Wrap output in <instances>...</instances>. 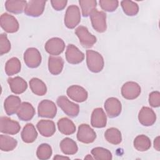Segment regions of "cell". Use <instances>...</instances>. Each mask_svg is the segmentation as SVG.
Wrapping results in <instances>:
<instances>
[{
    "label": "cell",
    "instance_id": "obj_1",
    "mask_svg": "<svg viewBox=\"0 0 160 160\" xmlns=\"http://www.w3.org/2000/svg\"><path fill=\"white\" fill-rule=\"evenodd\" d=\"M86 62L89 70L96 73L101 71L104 65L101 54L92 50L86 51Z\"/></svg>",
    "mask_w": 160,
    "mask_h": 160
},
{
    "label": "cell",
    "instance_id": "obj_2",
    "mask_svg": "<svg viewBox=\"0 0 160 160\" xmlns=\"http://www.w3.org/2000/svg\"><path fill=\"white\" fill-rule=\"evenodd\" d=\"M81 21V13L79 8L76 5L69 6L64 16V24L69 29H73Z\"/></svg>",
    "mask_w": 160,
    "mask_h": 160
},
{
    "label": "cell",
    "instance_id": "obj_3",
    "mask_svg": "<svg viewBox=\"0 0 160 160\" xmlns=\"http://www.w3.org/2000/svg\"><path fill=\"white\" fill-rule=\"evenodd\" d=\"M57 104L63 112L70 117H76L79 112V105L70 101L64 96L58 97Z\"/></svg>",
    "mask_w": 160,
    "mask_h": 160
},
{
    "label": "cell",
    "instance_id": "obj_4",
    "mask_svg": "<svg viewBox=\"0 0 160 160\" xmlns=\"http://www.w3.org/2000/svg\"><path fill=\"white\" fill-rule=\"evenodd\" d=\"M75 34L79 39L81 45L86 48H89L93 46L96 43V38L91 34L88 28L83 26H79L75 29Z\"/></svg>",
    "mask_w": 160,
    "mask_h": 160
},
{
    "label": "cell",
    "instance_id": "obj_5",
    "mask_svg": "<svg viewBox=\"0 0 160 160\" xmlns=\"http://www.w3.org/2000/svg\"><path fill=\"white\" fill-rule=\"evenodd\" d=\"M91 21L93 28L99 32H103L106 30V14L103 11L96 9L90 15Z\"/></svg>",
    "mask_w": 160,
    "mask_h": 160
},
{
    "label": "cell",
    "instance_id": "obj_6",
    "mask_svg": "<svg viewBox=\"0 0 160 160\" xmlns=\"http://www.w3.org/2000/svg\"><path fill=\"white\" fill-rule=\"evenodd\" d=\"M41 53L36 48H28L24 54V62L30 68H38L41 63Z\"/></svg>",
    "mask_w": 160,
    "mask_h": 160
},
{
    "label": "cell",
    "instance_id": "obj_7",
    "mask_svg": "<svg viewBox=\"0 0 160 160\" xmlns=\"http://www.w3.org/2000/svg\"><path fill=\"white\" fill-rule=\"evenodd\" d=\"M96 138V134L95 131L86 124H82L78 128L77 134V139L79 141L89 144L94 141Z\"/></svg>",
    "mask_w": 160,
    "mask_h": 160
},
{
    "label": "cell",
    "instance_id": "obj_8",
    "mask_svg": "<svg viewBox=\"0 0 160 160\" xmlns=\"http://www.w3.org/2000/svg\"><path fill=\"white\" fill-rule=\"evenodd\" d=\"M46 1L32 0L27 2L24 9V13L29 16L38 17L41 16L44 10Z\"/></svg>",
    "mask_w": 160,
    "mask_h": 160
},
{
    "label": "cell",
    "instance_id": "obj_9",
    "mask_svg": "<svg viewBox=\"0 0 160 160\" xmlns=\"http://www.w3.org/2000/svg\"><path fill=\"white\" fill-rule=\"evenodd\" d=\"M20 129L21 126L18 122L6 116L1 117L0 131L2 133L13 135L18 133Z\"/></svg>",
    "mask_w": 160,
    "mask_h": 160
},
{
    "label": "cell",
    "instance_id": "obj_10",
    "mask_svg": "<svg viewBox=\"0 0 160 160\" xmlns=\"http://www.w3.org/2000/svg\"><path fill=\"white\" fill-rule=\"evenodd\" d=\"M38 111V115L40 117L54 118L57 112V108L52 101L45 99L40 102Z\"/></svg>",
    "mask_w": 160,
    "mask_h": 160
},
{
    "label": "cell",
    "instance_id": "obj_11",
    "mask_svg": "<svg viewBox=\"0 0 160 160\" xmlns=\"http://www.w3.org/2000/svg\"><path fill=\"white\" fill-rule=\"evenodd\" d=\"M140 86L133 81H128L124 83L121 88L122 96L126 99H134L140 95Z\"/></svg>",
    "mask_w": 160,
    "mask_h": 160
},
{
    "label": "cell",
    "instance_id": "obj_12",
    "mask_svg": "<svg viewBox=\"0 0 160 160\" xmlns=\"http://www.w3.org/2000/svg\"><path fill=\"white\" fill-rule=\"evenodd\" d=\"M0 24L1 28L9 33L17 32L19 27L17 19L13 16L8 13H4L1 16Z\"/></svg>",
    "mask_w": 160,
    "mask_h": 160
},
{
    "label": "cell",
    "instance_id": "obj_13",
    "mask_svg": "<svg viewBox=\"0 0 160 160\" xmlns=\"http://www.w3.org/2000/svg\"><path fill=\"white\" fill-rule=\"evenodd\" d=\"M45 49L51 55L57 56L61 54L65 48V43L59 38H52L45 44Z\"/></svg>",
    "mask_w": 160,
    "mask_h": 160
},
{
    "label": "cell",
    "instance_id": "obj_14",
    "mask_svg": "<svg viewBox=\"0 0 160 160\" xmlns=\"http://www.w3.org/2000/svg\"><path fill=\"white\" fill-rule=\"evenodd\" d=\"M104 109L109 118H116L121 112V103L116 98H109L104 102Z\"/></svg>",
    "mask_w": 160,
    "mask_h": 160
},
{
    "label": "cell",
    "instance_id": "obj_15",
    "mask_svg": "<svg viewBox=\"0 0 160 160\" xmlns=\"http://www.w3.org/2000/svg\"><path fill=\"white\" fill-rule=\"evenodd\" d=\"M66 58L69 63L77 64L84 60V54L74 45L69 44L66 51Z\"/></svg>",
    "mask_w": 160,
    "mask_h": 160
},
{
    "label": "cell",
    "instance_id": "obj_16",
    "mask_svg": "<svg viewBox=\"0 0 160 160\" xmlns=\"http://www.w3.org/2000/svg\"><path fill=\"white\" fill-rule=\"evenodd\" d=\"M138 119L139 122L145 126H150L154 124L156 120V116L154 111L144 106L139 112Z\"/></svg>",
    "mask_w": 160,
    "mask_h": 160
},
{
    "label": "cell",
    "instance_id": "obj_17",
    "mask_svg": "<svg viewBox=\"0 0 160 160\" xmlns=\"http://www.w3.org/2000/svg\"><path fill=\"white\" fill-rule=\"evenodd\" d=\"M68 96L73 101L78 102L85 101L88 96V92L82 87L78 85H72L67 89Z\"/></svg>",
    "mask_w": 160,
    "mask_h": 160
},
{
    "label": "cell",
    "instance_id": "obj_18",
    "mask_svg": "<svg viewBox=\"0 0 160 160\" xmlns=\"http://www.w3.org/2000/svg\"><path fill=\"white\" fill-rule=\"evenodd\" d=\"M106 115L102 108H96L92 112L91 118V124L92 127L102 128L106 126Z\"/></svg>",
    "mask_w": 160,
    "mask_h": 160
},
{
    "label": "cell",
    "instance_id": "obj_19",
    "mask_svg": "<svg viewBox=\"0 0 160 160\" xmlns=\"http://www.w3.org/2000/svg\"><path fill=\"white\" fill-rule=\"evenodd\" d=\"M21 104V99L18 96L14 95L8 96L4 103L6 113L9 116L17 113Z\"/></svg>",
    "mask_w": 160,
    "mask_h": 160
},
{
    "label": "cell",
    "instance_id": "obj_20",
    "mask_svg": "<svg viewBox=\"0 0 160 160\" xmlns=\"http://www.w3.org/2000/svg\"><path fill=\"white\" fill-rule=\"evenodd\" d=\"M36 127L39 133L44 137H51L56 132V126L54 122L51 120H41Z\"/></svg>",
    "mask_w": 160,
    "mask_h": 160
},
{
    "label": "cell",
    "instance_id": "obj_21",
    "mask_svg": "<svg viewBox=\"0 0 160 160\" xmlns=\"http://www.w3.org/2000/svg\"><path fill=\"white\" fill-rule=\"evenodd\" d=\"M8 82L11 91L16 94H19L24 92L28 88V84L25 80L19 76L12 78H8Z\"/></svg>",
    "mask_w": 160,
    "mask_h": 160
},
{
    "label": "cell",
    "instance_id": "obj_22",
    "mask_svg": "<svg viewBox=\"0 0 160 160\" xmlns=\"http://www.w3.org/2000/svg\"><path fill=\"white\" fill-rule=\"evenodd\" d=\"M35 114V110L34 107L28 102L21 103L17 115L19 119L21 121H29Z\"/></svg>",
    "mask_w": 160,
    "mask_h": 160
},
{
    "label": "cell",
    "instance_id": "obj_23",
    "mask_svg": "<svg viewBox=\"0 0 160 160\" xmlns=\"http://www.w3.org/2000/svg\"><path fill=\"white\" fill-rule=\"evenodd\" d=\"M64 61L61 57L49 56L48 60V69L53 75L59 74L63 69Z\"/></svg>",
    "mask_w": 160,
    "mask_h": 160
},
{
    "label": "cell",
    "instance_id": "obj_24",
    "mask_svg": "<svg viewBox=\"0 0 160 160\" xmlns=\"http://www.w3.org/2000/svg\"><path fill=\"white\" fill-rule=\"evenodd\" d=\"M21 138L26 143L33 142L38 137V132L31 123L27 124L23 128L21 132Z\"/></svg>",
    "mask_w": 160,
    "mask_h": 160
},
{
    "label": "cell",
    "instance_id": "obj_25",
    "mask_svg": "<svg viewBox=\"0 0 160 160\" xmlns=\"http://www.w3.org/2000/svg\"><path fill=\"white\" fill-rule=\"evenodd\" d=\"M59 131L63 134L70 135L75 132L76 126L73 122L67 118H62L58 122Z\"/></svg>",
    "mask_w": 160,
    "mask_h": 160
},
{
    "label": "cell",
    "instance_id": "obj_26",
    "mask_svg": "<svg viewBox=\"0 0 160 160\" xmlns=\"http://www.w3.org/2000/svg\"><path fill=\"white\" fill-rule=\"evenodd\" d=\"M60 148L61 151L66 155L74 154L78 150L76 142L69 138H66L61 141Z\"/></svg>",
    "mask_w": 160,
    "mask_h": 160
},
{
    "label": "cell",
    "instance_id": "obj_27",
    "mask_svg": "<svg viewBox=\"0 0 160 160\" xmlns=\"http://www.w3.org/2000/svg\"><path fill=\"white\" fill-rule=\"evenodd\" d=\"M27 5L26 1H12L8 0L5 2V8L6 10L14 14H19L24 11Z\"/></svg>",
    "mask_w": 160,
    "mask_h": 160
},
{
    "label": "cell",
    "instance_id": "obj_28",
    "mask_svg": "<svg viewBox=\"0 0 160 160\" xmlns=\"http://www.w3.org/2000/svg\"><path fill=\"white\" fill-rule=\"evenodd\" d=\"M105 139L108 142L112 144H119L122 141L121 133L119 129L115 128L108 129L104 133Z\"/></svg>",
    "mask_w": 160,
    "mask_h": 160
},
{
    "label": "cell",
    "instance_id": "obj_29",
    "mask_svg": "<svg viewBox=\"0 0 160 160\" xmlns=\"http://www.w3.org/2000/svg\"><path fill=\"white\" fill-rule=\"evenodd\" d=\"M29 86L32 92L38 96H43L47 92V88L43 81L34 78L29 81Z\"/></svg>",
    "mask_w": 160,
    "mask_h": 160
},
{
    "label": "cell",
    "instance_id": "obj_30",
    "mask_svg": "<svg viewBox=\"0 0 160 160\" xmlns=\"http://www.w3.org/2000/svg\"><path fill=\"white\" fill-rule=\"evenodd\" d=\"M17 141L12 137L1 134L0 136V148L2 151H11L17 146Z\"/></svg>",
    "mask_w": 160,
    "mask_h": 160
},
{
    "label": "cell",
    "instance_id": "obj_31",
    "mask_svg": "<svg viewBox=\"0 0 160 160\" xmlns=\"http://www.w3.org/2000/svg\"><path fill=\"white\" fill-rule=\"evenodd\" d=\"M151 146L149 138L144 134L136 136L134 140V147L139 151H146L151 148Z\"/></svg>",
    "mask_w": 160,
    "mask_h": 160
},
{
    "label": "cell",
    "instance_id": "obj_32",
    "mask_svg": "<svg viewBox=\"0 0 160 160\" xmlns=\"http://www.w3.org/2000/svg\"><path fill=\"white\" fill-rule=\"evenodd\" d=\"M21 68L20 61L17 58H12L6 62L5 71L8 76H12L19 72Z\"/></svg>",
    "mask_w": 160,
    "mask_h": 160
},
{
    "label": "cell",
    "instance_id": "obj_33",
    "mask_svg": "<svg viewBox=\"0 0 160 160\" xmlns=\"http://www.w3.org/2000/svg\"><path fill=\"white\" fill-rule=\"evenodd\" d=\"M84 17H88L96 9L97 2L94 0H81L79 1Z\"/></svg>",
    "mask_w": 160,
    "mask_h": 160
},
{
    "label": "cell",
    "instance_id": "obj_34",
    "mask_svg": "<svg viewBox=\"0 0 160 160\" xmlns=\"http://www.w3.org/2000/svg\"><path fill=\"white\" fill-rule=\"evenodd\" d=\"M91 154L93 158L97 160H111L112 159V154L107 149L96 147L91 150Z\"/></svg>",
    "mask_w": 160,
    "mask_h": 160
},
{
    "label": "cell",
    "instance_id": "obj_35",
    "mask_svg": "<svg viewBox=\"0 0 160 160\" xmlns=\"http://www.w3.org/2000/svg\"><path fill=\"white\" fill-rule=\"evenodd\" d=\"M121 4L124 12L128 16H135L139 12L138 5L132 1H122Z\"/></svg>",
    "mask_w": 160,
    "mask_h": 160
},
{
    "label": "cell",
    "instance_id": "obj_36",
    "mask_svg": "<svg viewBox=\"0 0 160 160\" xmlns=\"http://www.w3.org/2000/svg\"><path fill=\"white\" fill-rule=\"evenodd\" d=\"M52 148L48 144L43 143L38 146L36 151V155L38 159L41 160L48 159L52 155Z\"/></svg>",
    "mask_w": 160,
    "mask_h": 160
},
{
    "label": "cell",
    "instance_id": "obj_37",
    "mask_svg": "<svg viewBox=\"0 0 160 160\" xmlns=\"http://www.w3.org/2000/svg\"><path fill=\"white\" fill-rule=\"evenodd\" d=\"M118 1H108V0H101L99 1V4L101 8L105 11L112 12L114 11L118 6Z\"/></svg>",
    "mask_w": 160,
    "mask_h": 160
},
{
    "label": "cell",
    "instance_id": "obj_38",
    "mask_svg": "<svg viewBox=\"0 0 160 160\" xmlns=\"http://www.w3.org/2000/svg\"><path fill=\"white\" fill-rule=\"evenodd\" d=\"M11 49V43L7 38L6 34L0 35V54L8 53Z\"/></svg>",
    "mask_w": 160,
    "mask_h": 160
},
{
    "label": "cell",
    "instance_id": "obj_39",
    "mask_svg": "<svg viewBox=\"0 0 160 160\" xmlns=\"http://www.w3.org/2000/svg\"><path fill=\"white\" fill-rule=\"evenodd\" d=\"M149 103L153 108L160 106V93L159 91H153L149 94Z\"/></svg>",
    "mask_w": 160,
    "mask_h": 160
},
{
    "label": "cell",
    "instance_id": "obj_40",
    "mask_svg": "<svg viewBox=\"0 0 160 160\" xmlns=\"http://www.w3.org/2000/svg\"><path fill=\"white\" fill-rule=\"evenodd\" d=\"M51 2L55 10L61 11L66 7L68 1L66 0H52Z\"/></svg>",
    "mask_w": 160,
    "mask_h": 160
},
{
    "label": "cell",
    "instance_id": "obj_41",
    "mask_svg": "<svg viewBox=\"0 0 160 160\" xmlns=\"http://www.w3.org/2000/svg\"><path fill=\"white\" fill-rule=\"evenodd\" d=\"M154 148L157 150L159 151L160 150V143H159V136H158L154 141Z\"/></svg>",
    "mask_w": 160,
    "mask_h": 160
},
{
    "label": "cell",
    "instance_id": "obj_42",
    "mask_svg": "<svg viewBox=\"0 0 160 160\" xmlns=\"http://www.w3.org/2000/svg\"><path fill=\"white\" fill-rule=\"evenodd\" d=\"M54 159H69V158H68V157H66V156H59V155H58V154H57L56 156H55L54 157V158H53Z\"/></svg>",
    "mask_w": 160,
    "mask_h": 160
},
{
    "label": "cell",
    "instance_id": "obj_43",
    "mask_svg": "<svg viewBox=\"0 0 160 160\" xmlns=\"http://www.w3.org/2000/svg\"><path fill=\"white\" fill-rule=\"evenodd\" d=\"M84 159H93V158H92L89 154H88V156L85 157Z\"/></svg>",
    "mask_w": 160,
    "mask_h": 160
}]
</instances>
